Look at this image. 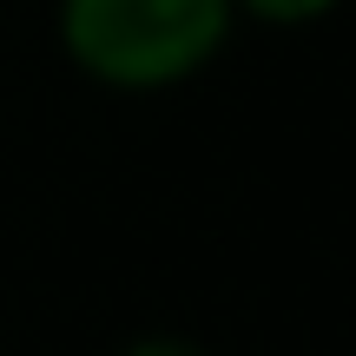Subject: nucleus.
<instances>
[{
  "label": "nucleus",
  "instance_id": "2",
  "mask_svg": "<svg viewBox=\"0 0 356 356\" xmlns=\"http://www.w3.org/2000/svg\"><path fill=\"white\" fill-rule=\"evenodd\" d=\"M238 7V20H257V26H317V20H330L343 0H231Z\"/></svg>",
  "mask_w": 356,
  "mask_h": 356
},
{
  "label": "nucleus",
  "instance_id": "3",
  "mask_svg": "<svg viewBox=\"0 0 356 356\" xmlns=\"http://www.w3.org/2000/svg\"><path fill=\"white\" fill-rule=\"evenodd\" d=\"M113 356H218V350L191 343V337H172V330H152V337H132V343H119Z\"/></svg>",
  "mask_w": 356,
  "mask_h": 356
},
{
  "label": "nucleus",
  "instance_id": "1",
  "mask_svg": "<svg viewBox=\"0 0 356 356\" xmlns=\"http://www.w3.org/2000/svg\"><path fill=\"white\" fill-rule=\"evenodd\" d=\"M231 0H60V53L106 92H172L225 53Z\"/></svg>",
  "mask_w": 356,
  "mask_h": 356
}]
</instances>
